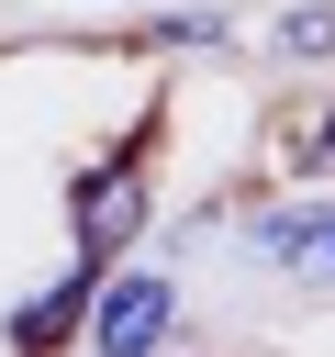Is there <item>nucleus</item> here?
I'll return each instance as SVG.
<instances>
[{
    "label": "nucleus",
    "instance_id": "1",
    "mask_svg": "<svg viewBox=\"0 0 335 357\" xmlns=\"http://www.w3.org/2000/svg\"><path fill=\"white\" fill-rule=\"evenodd\" d=\"M145 212H156V190H145V167H134V145H123V156H100V167L67 190V234H78V257H89V268H112V257L145 234Z\"/></svg>",
    "mask_w": 335,
    "mask_h": 357
},
{
    "label": "nucleus",
    "instance_id": "3",
    "mask_svg": "<svg viewBox=\"0 0 335 357\" xmlns=\"http://www.w3.org/2000/svg\"><path fill=\"white\" fill-rule=\"evenodd\" d=\"M100 279H112V268H89V257H78V268H67L56 290H34V301L11 312V346H34V357H45V346H56L67 324H89V301H100Z\"/></svg>",
    "mask_w": 335,
    "mask_h": 357
},
{
    "label": "nucleus",
    "instance_id": "4",
    "mask_svg": "<svg viewBox=\"0 0 335 357\" xmlns=\"http://www.w3.org/2000/svg\"><path fill=\"white\" fill-rule=\"evenodd\" d=\"M257 257H279L302 279H335V201L324 212H257Z\"/></svg>",
    "mask_w": 335,
    "mask_h": 357
},
{
    "label": "nucleus",
    "instance_id": "2",
    "mask_svg": "<svg viewBox=\"0 0 335 357\" xmlns=\"http://www.w3.org/2000/svg\"><path fill=\"white\" fill-rule=\"evenodd\" d=\"M168 335H179V279L112 268L89 301V357H168Z\"/></svg>",
    "mask_w": 335,
    "mask_h": 357
},
{
    "label": "nucleus",
    "instance_id": "5",
    "mask_svg": "<svg viewBox=\"0 0 335 357\" xmlns=\"http://www.w3.org/2000/svg\"><path fill=\"white\" fill-rule=\"evenodd\" d=\"M268 45H279V56H324V45H335V11H290Z\"/></svg>",
    "mask_w": 335,
    "mask_h": 357
},
{
    "label": "nucleus",
    "instance_id": "6",
    "mask_svg": "<svg viewBox=\"0 0 335 357\" xmlns=\"http://www.w3.org/2000/svg\"><path fill=\"white\" fill-rule=\"evenodd\" d=\"M313 145H324V156H335V123H324V134H313Z\"/></svg>",
    "mask_w": 335,
    "mask_h": 357
}]
</instances>
